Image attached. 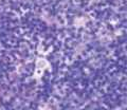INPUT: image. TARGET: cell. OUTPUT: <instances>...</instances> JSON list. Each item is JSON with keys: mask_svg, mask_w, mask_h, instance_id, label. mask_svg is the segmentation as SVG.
I'll list each match as a JSON object with an SVG mask.
<instances>
[{"mask_svg": "<svg viewBox=\"0 0 127 110\" xmlns=\"http://www.w3.org/2000/svg\"><path fill=\"white\" fill-rule=\"evenodd\" d=\"M46 66H48V62H46L43 59H39V60L37 61V68H39V69H43Z\"/></svg>", "mask_w": 127, "mask_h": 110, "instance_id": "cell-1", "label": "cell"}]
</instances>
